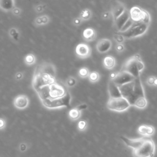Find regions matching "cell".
<instances>
[{
    "instance_id": "1",
    "label": "cell",
    "mask_w": 157,
    "mask_h": 157,
    "mask_svg": "<svg viewBox=\"0 0 157 157\" xmlns=\"http://www.w3.org/2000/svg\"><path fill=\"white\" fill-rule=\"evenodd\" d=\"M57 70L51 63L44 62L39 64L34 72L32 87L35 91L39 88L53 84L56 82Z\"/></svg>"
},
{
    "instance_id": "2",
    "label": "cell",
    "mask_w": 157,
    "mask_h": 157,
    "mask_svg": "<svg viewBox=\"0 0 157 157\" xmlns=\"http://www.w3.org/2000/svg\"><path fill=\"white\" fill-rule=\"evenodd\" d=\"M119 88L121 97L125 98L131 106H134L136 101L139 98L146 97L140 77L136 78L127 84L119 86Z\"/></svg>"
},
{
    "instance_id": "3",
    "label": "cell",
    "mask_w": 157,
    "mask_h": 157,
    "mask_svg": "<svg viewBox=\"0 0 157 157\" xmlns=\"http://www.w3.org/2000/svg\"><path fill=\"white\" fill-rule=\"evenodd\" d=\"M36 92L41 102L63 98L68 93L65 86L57 81L52 84L40 87Z\"/></svg>"
},
{
    "instance_id": "4",
    "label": "cell",
    "mask_w": 157,
    "mask_h": 157,
    "mask_svg": "<svg viewBox=\"0 0 157 157\" xmlns=\"http://www.w3.org/2000/svg\"><path fill=\"white\" fill-rule=\"evenodd\" d=\"M155 145L152 139H146L145 142L138 149L133 151L134 157H153Z\"/></svg>"
},
{
    "instance_id": "5",
    "label": "cell",
    "mask_w": 157,
    "mask_h": 157,
    "mask_svg": "<svg viewBox=\"0 0 157 157\" xmlns=\"http://www.w3.org/2000/svg\"><path fill=\"white\" fill-rule=\"evenodd\" d=\"M129 12L130 19L134 23H144L149 25L151 17L147 11L142 10L138 6H134Z\"/></svg>"
},
{
    "instance_id": "6",
    "label": "cell",
    "mask_w": 157,
    "mask_h": 157,
    "mask_svg": "<svg viewBox=\"0 0 157 157\" xmlns=\"http://www.w3.org/2000/svg\"><path fill=\"white\" fill-rule=\"evenodd\" d=\"M130 106L129 102L122 97L110 98L107 103V107L109 110L116 112H124L127 110Z\"/></svg>"
},
{
    "instance_id": "7",
    "label": "cell",
    "mask_w": 157,
    "mask_h": 157,
    "mask_svg": "<svg viewBox=\"0 0 157 157\" xmlns=\"http://www.w3.org/2000/svg\"><path fill=\"white\" fill-rule=\"evenodd\" d=\"M149 25L144 23H134V25L128 30L120 33L125 39H131L141 36L147 31Z\"/></svg>"
},
{
    "instance_id": "8",
    "label": "cell",
    "mask_w": 157,
    "mask_h": 157,
    "mask_svg": "<svg viewBox=\"0 0 157 157\" xmlns=\"http://www.w3.org/2000/svg\"><path fill=\"white\" fill-rule=\"evenodd\" d=\"M71 100V95L68 93L65 97L63 98L52 100L43 101H42V104L47 109H58L64 107H68L70 105Z\"/></svg>"
},
{
    "instance_id": "9",
    "label": "cell",
    "mask_w": 157,
    "mask_h": 157,
    "mask_svg": "<svg viewBox=\"0 0 157 157\" xmlns=\"http://www.w3.org/2000/svg\"><path fill=\"white\" fill-rule=\"evenodd\" d=\"M122 71H125L128 72L132 76L138 78L140 77V72L139 71L138 67H137V63H136V55H134L129 58L125 63L124 69Z\"/></svg>"
},
{
    "instance_id": "10",
    "label": "cell",
    "mask_w": 157,
    "mask_h": 157,
    "mask_svg": "<svg viewBox=\"0 0 157 157\" xmlns=\"http://www.w3.org/2000/svg\"><path fill=\"white\" fill-rule=\"evenodd\" d=\"M134 79L136 78L128 72L121 71L117 72V76L112 81L115 85H117V86H120L129 82L133 80Z\"/></svg>"
},
{
    "instance_id": "11",
    "label": "cell",
    "mask_w": 157,
    "mask_h": 157,
    "mask_svg": "<svg viewBox=\"0 0 157 157\" xmlns=\"http://www.w3.org/2000/svg\"><path fill=\"white\" fill-rule=\"evenodd\" d=\"M30 99L26 94H18L13 101V104L18 110H24L30 106Z\"/></svg>"
},
{
    "instance_id": "12",
    "label": "cell",
    "mask_w": 157,
    "mask_h": 157,
    "mask_svg": "<svg viewBox=\"0 0 157 157\" xmlns=\"http://www.w3.org/2000/svg\"><path fill=\"white\" fill-rule=\"evenodd\" d=\"M77 56L82 59L89 57L92 53L90 47L85 43H80L76 47Z\"/></svg>"
},
{
    "instance_id": "13",
    "label": "cell",
    "mask_w": 157,
    "mask_h": 157,
    "mask_svg": "<svg viewBox=\"0 0 157 157\" xmlns=\"http://www.w3.org/2000/svg\"><path fill=\"white\" fill-rule=\"evenodd\" d=\"M121 140L125 142V144L129 147H131L133 149V151L138 149L146 141L144 138H138L136 139H128L124 136H121Z\"/></svg>"
},
{
    "instance_id": "14",
    "label": "cell",
    "mask_w": 157,
    "mask_h": 157,
    "mask_svg": "<svg viewBox=\"0 0 157 157\" xmlns=\"http://www.w3.org/2000/svg\"><path fill=\"white\" fill-rule=\"evenodd\" d=\"M112 41L107 38L100 39L97 44V49L99 53H106L112 47Z\"/></svg>"
},
{
    "instance_id": "15",
    "label": "cell",
    "mask_w": 157,
    "mask_h": 157,
    "mask_svg": "<svg viewBox=\"0 0 157 157\" xmlns=\"http://www.w3.org/2000/svg\"><path fill=\"white\" fill-rule=\"evenodd\" d=\"M130 18V16H129V12L128 10H125V11L122 13V14L119 16L117 19L114 20V24L115 26V28H117L119 31L121 30L128 20Z\"/></svg>"
},
{
    "instance_id": "16",
    "label": "cell",
    "mask_w": 157,
    "mask_h": 157,
    "mask_svg": "<svg viewBox=\"0 0 157 157\" xmlns=\"http://www.w3.org/2000/svg\"><path fill=\"white\" fill-rule=\"evenodd\" d=\"M14 7H16L14 0H0V9L4 12H11Z\"/></svg>"
},
{
    "instance_id": "17",
    "label": "cell",
    "mask_w": 157,
    "mask_h": 157,
    "mask_svg": "<svg viewBox=\"0 0 157 157\" xmlns=\"http://www.w3.org/2000/svg\"><path fill=\"white\" fill-rule=\"evenodd\" d=\"M126 10L125 6L121 3L117 2V4L114 6L112 10V15L114 17V20L117 19L119 16H120Z\"/></svg>"
},
{
    "instance_id": "18",
    "label": "cell",
    "mask_w": 157,
    "mask_h": 157,
    "mask_svg": "<svg viewBox=\"0 0 157 157\" xmlns=\"http://www.w3.org/2000/svg\"><path fill=\"white\" fill-rule=\"evenodd\" d=\"M108 90L110 98H119L121 97L119 86L115 85L112 80L109 82Z\"/></svg>"
},
{
    "instance_id": "19",
    "label": "cell",
    "mask_w": 157,
    "mask_h": 157,
    "mask_svg": "<svg viewBox=\"0 0 157 157\" xmlns=\"http://www.w3.org/2000/svg\"><path fill=\"white\" fill-rule=\"evenodd\" d=\"M139 134L147 136H151L155 133V128L153 126L142 125L138 129Z\"/></svg>"
},
{
    "instance_id": "20",
    "label": "cell",
    "mask_w": 157,
    "mask_h": 157,
    "mask_svg": "<svg viewBox=\"0 0 157 157\" xmlns=\"http://www.w3.org/2000/svg\"><path fill=\"white\" fill-rule=\"evenodd\" d=\"M97 36V33L92 28H85L82 33L83 38L88 42L93 41Z\"/></svg>"
},
{
    "instance_id": "21",
    "label": "cell",
    "mask_w": 157,
    "mask_h": 157,
    "mask_svg": "<svg viewBox=\"0 0 157 157\" xmlns=\"http://www.w3.org/2000/svg\"><path fill=\"white\" fill-rule=\"evenodd\" d=\"M8 35L10 38V39L14 43L18 42L20 36H21V33H20V31L18 28H16V27H12V28H10L8 31Z\"/></svg>"
},
{
    "instance_id": "22",
    "label": "cell",
    "mask_w": 157,
    "mask_h": 157,
    "mask_svg": "<svg viewBox=\"0 0 157 157\" xmlns=\"http://www.w3.org/2000/svg\"><path fill=\"white\" fill-rule=\"evenodd\" d=\"M116 64V61L114 57L108 55L104 57L103 60L104 66L108 70H112L115 67Z\"/></svg>"
},
{
    "instance_id": "23",
    "label": "cell",
    "mask_w": 157,
    "mask_h": 157,
    "mask_svg": "<svg viewBox=\"0 0 157 157\" xmlns=\"http://www.w3.org/2000/svg\"><path fill=\"white\" fill-rule=\"evenodd\" d=\"M36 58L33 53H30L26 54L24 57V63L28 66H32L36 63Z\"/></svg>"
},
{
    "instance_id": "24",
    "label": "cell",
    "mask_w": 157,
    "mask_h": 157,
    "mask_svg": "<svg viewBox=\"0 0 157 157\" xmlns=\"http://www.w3.org/2000/svg\"><path fill=\"white\" fill-rule=\"evenodd\" d=\"M68 115L71 120L75 121L78 120L81 116V112L79 111L76 107L71 109L68 112Z\"/></svg>"
},
{
    "instance_id": "25",
    "label": "cell",
    "mask_w": 157,
    "mask_h": 157,
    "mask_svg": "<svg viewBox=\"0 0 157 157\" xmlns=\"http://www.w3.org/2000/svg\"><path fill=\"white\" fill-rule=\"evenodd\" d=\"M92 16V11L89 9L86 8L83 10H82V11L80 13L79 17L82 20V21H86V20H88Z\"/></svg>"
},
{
    "instance_id": "26",
    "label": "cell",
    "mask_w": 157,
    "mask_h": 157,
    "mask_svg": "<svg viewBox=\"0 0 157 157\" xmlns=\"http://www.w3.org/2000/svg\"><path fill=\"white\" fill-rule=\"evenodd\" d=\"M147 105V101L146 97H143L139 98L138 100L136 101L134 104V106L138 107L139 109H144Z\"/></svg>"
},
{
    "instance_id": "27",
    "label": "cell",
    "mask_w": 157,
    "mask_h": 157,
    "mask_svg": "<svg viewBox=\"0 0 157 157\" xmlns=\"http://www.w3.org/2000/svg\"><path fill=\"white\" fill-rule=\"evenodd\" d=\"M90 74V71L86 67H82L80 68V70L78 71V75L80 78L85 79L88 77Z\"/></svg>"
},
{
    "instance_id": "28",
    "label": "cell",
    "mask_w": 157,
    "mask_h": 157,
    "mask_svg": "<svg viewBox=\"0 0 157 157\" xmlns=\"http://www.w3.org/2000/svg\"><path fill=\"white\" fill-rule=\"evenodd\" d=\"M100 76L99 74L97 71H93L90 72L89 76H88V79L91 82L95 83L99 80Z\"/></svg>"
},
{
    "instance_id": "29",
    "label": "cell",
    "mask_w": 157,
    "mask_h": 157,
    "mask_svg": "<svg viewBox=\"0 0 157 157\" xmlns=\"http://www.w3.org/2000/svg\"><path fill=\"white\" fill-rule=\"evenodd\" d=\"M136 55V63H137L138 69L139 71L141 72L142 71L144 70L145 66H144V63H143V61H142L139 55L136 54V55Z\"/></svg>"
},
{
    "instance_id": "30",
    "label": "cell",
    "mask_w": 157,
    "mask_h": 157,
    "mask_svg": "<svg viewBox=\"0 0 157 157\" xmlns=\"http://www.w3.org/2000/svg\"><path fill=\"white\" fill-rule=\"evenodd\" d=\"M76 84H77L76 79L72 76L69 77L66 80V85L67 87H69V88L74 87L76 85Z\"/></svg>"
},
{
    "instance_id": "31",
    "label": "cell",
    "mask_w": 157,
    "mask_h": 157,
    "mask_svg": "<svg viewBox=\"0 0 157 157\" xmlns=\"http://www.w3.org/2000/svg\"><path fill=\"white\" fill-rule=\"evenodd\" d=\"M113 38L117 44H123L125 40V38L120 33H115L114 35Z\"/></svg>"
},
{
    "instance_id": "32",
    "label": "cell",
    "mask_w": 157,
    "mask_h": 157,
    "mask_svg": "<svg viewBox=\"0 0 157 157\" xmlns=\"http://www.w3.org/2000/svg\"><path fill=\"white\" fill-rule=\"evenodd\" d=\"M134 23L132 21V20L130 18H129L128 20V21L126 22V23L124 26H123V27L121 28V30L119 31V32L120 33H123V32H125V31L128 30L134 25Z\"/></svg>"
},
{
    "instance_id": "33",
    "label": "cell",
    "mask_w": 157,
    "mask_h": 157,
    "mask_svg": "<svg viewBox=\"0 0 157 157\" xmlns=\"http://www.w3.org/2000/svg\"><path fill=\"white\" fill-rule=\"evenodd\" d=\"M87 126V123L85 120H80L79 121L77 124V128L80 131H84Z\"/></svg>"
},
{
    "instance_id": "34",
    "label": "cell",
    "mask_w": 157,
    "mask_h": 157,
    "mask_svg": "<svg viewBox=\"0 0 157 157\" xmlns=\"http://www.w3.org/2000/svg\"><path fill=\"white\" fill-rule=\"evenodd\" d=\"M22 12V10L21 8H19L18 7H14L12 9V10L11 11V13H12L13 16H14L16 17H18L20 15H21V13Z\"/></svg>"
},
{
    "instance_id": "35",
    "label": "cell",
    "mask_w": 157,
    "mask_h": 157,
    "mask_svg": "<svg viewBox=\"0 0 157 157\" xmlns=\"http://www.w3.org/2000/svg\"><path fill=\"white\" fill-rule=\"evenodd\" d=\"M33 24H34V25H35V26H36V27H39V26H43V21H42V18H41V16L37 17L35 20H34Z\"/></svg>"
},
{
    "instance_id": "36",
    "label": "cell",
    "mask_w": 157,
    "mask_h": 157,
    "mask_svg": "<svg viewBox=\"0 0 157 157\" xmlns=\"http://www.w3.org/2000/svg\"><path fill=\"white\" fill-rule=\"evenodd\" d=\"M45 6H46V5H45L44 4H38V5L35 6V11L37 13H41L44 11Z\"/></svg>"
},
{
    "instance_id": "37",
    "label": "cell",
    "mask_w": 157,
    "mask_h": 157,
    "mask_svg": "<svg viewBox=\"0 0 157 157\" xmlns=\"http://www.w3.org/2000/svg\"><path fill=\"white\" fill-rule=\"evenodd\" d=\"M155 77H156L153 76H148L146 79V84L148 86H154V81H155Z\"/></svg>"
},
{
    "instance_id": "38",
    "label": "cell",
    "mask_w": 157,
    "mask_h": 157,
    "mask_svg": "<svg viewBox=\"0 0 157 157\" xmlns=\"http://www.w3.org/2000/svg\"><path fill=\"white\" fill-rule=\"evenodd\" d=\"M41 18H42L43 26L47 25L49 23V22L50 21V17L49 16L43 15V16H41Z\"/></svg>"
},
{
    "instance_id": "39",
    "label": "cell",
    "mask_w": 157,
    "mask_h": 157,
    "mask_svg": "<svg viewBox=\"0 0 157 157\" xmlns=\"http://www.w3.org/2000/svg\"><path fill=\"white\" fill-rule=\"evenodd\" d=\"M115 50L117 52L121 53L125 50V46L123 44H117L115 46Z\"/></svg>"
},
{
    "instance_id": "40",
    "label": "cell",
    "mask_w": 157,
    "mask_h": 157,
    "mask_svg": "<svg viewBox=\"0 0 157 157\" xmlns=\"http://www.w3.org/2000/svg\"><path fill=\"white\" fill-rule=\"evenodd\" d=\"M82 20L79 17L74 18L72 20V23L74 26H79L82 23Z\"/></svg>"
},
{
    "instance_id": "41",
    "label": "cell",
    "mask_w": 157,
    "mask_h": 157,
    "mask_svg": "<svg viewBox=\"0 0 157 157\" xmlns=\"http://www.w3.org/2000/svg\"><path fill=\"white\" fill-rule=\"evenodd\" d=\"M111 15H112V13L109 11H105L103 13H102L101 17L104 20H107L111 17Z\"/></svg>"
},
{
    "instance_id": "42",
    "label": "cell",
    "mask_w": 157,
    "mask_h": 157,
    "mask_svg": "<svg viewBox=\"0 0 157 157\" xmlns=\"http://www.w3.org/2000/svg\"><path fill=\"white\" fill-rule=\"evenodd\" d=\"M24 77V74L22 72H17L16 74H15V79L16 80H21L22 79H23Z\"/></svg>"
},
{
    "instance_id": "43",
    "label": "cell",
    "mask_w": 157,
    "mask_h": 157,
    "mask_svg": "<svg viewBox=\"0 0 157 157\" xmlns=\"http://www.w3.org/2000/svg\"><path fill=\"white\" fill-rule=\"evenodd\" d=\"M87 107H88V106H87V104H80V105H79L78 106H77L76 108L77 109H78V110L79 111H83V110H85V109H86L87 108Z\"/></svg>"
},
{
    "instance_id": "44",
    "label": "cell",
    "mask_w": 157,
    "mask_h": 157,
    "mask_svg": "<svg viewBox=\"0 0 157 157\" xmlns=\"http://www.w3.org/2000/svg\"><path fill=\"white\" fill-rule=\"evenodd\" d=\"M6 127V120L3 118H0V129H3Z\"/></svg>"
},
{
    "instance_id": "45",
    "label": "cell",
    "mask_w": 157,
    "mask_h": 157,
    "mask_svg": "<svg viewBox=\"0 0 157 157\" xmlns=\"http://www.w3.org/2000/svg\"><path fill=\"white\" fill-rule=\"evenodd\" d=\"M117 72H112V73L111 74V75H110L111 80H112L113 79H115L116 76H117Z\"/></svg>"
},
{
    "instance_id": "46",
    "label": "cell",
    "mask_w": 157,
    "mask_h": 157,
    "mask_svg": "<svg viewBox=\"0 0 157 157\" xmlns=\"http://www.w3.org/2000/svg\"><path fill=\"white\" fill-rule=\"evenodd\" d=\"M20 149H21V151H25L26 146L24 144H21V146H20Z\"/></svg>"
},
{
    "instance_id": "47",
    "label": "cell",
    "mask_w": 157,
    "mask_h": 157,
    "mask_svg": "<svg viewBox=\"0 0 157 157\" xmlns=\"http://www.w3.org/2000/svg\"><path fill=\"white\" fill-rule=\"evenodd\" d=\"M154 86L157 87V77H155V81H154Z\"/></svg>"
}]
</instances>
